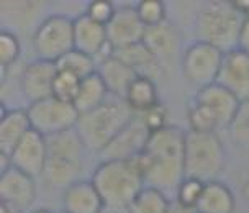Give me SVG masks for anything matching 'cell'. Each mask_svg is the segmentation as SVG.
Returning a JSON list of instances; mask_svg holds the SVG:
<instances>
[{"label":"cell","instance_id":"9","mask_svg":"<svg viewBox=\"0 0 249 213\" xmlns=\"http://www.w3.org/2000/svg\"><path fill=\"white\" fill-rule=\"evenodd\" d=\"M26 110H28L33 130L43 135L44 138L75 130L81 118V113L72 104L57 100L54 97L30 104Z\"/></svg>","mask_w":249,"mask_h":213},{"label":"cell","instance_id":"12","mask_svg":"<svg viewBox=\"0 0 249 213\" xmlns=\"http://www.w3.org/2000/svg\"><path fill=\"white\" fill-rule=\"evenodd\" d=\"M74 50L93 57L97 64L115 54L107 36V26L93 21L86 13L74 18Z\"/></svg>","mask_w":249,"mask_h":213},{"label":"cell","instance_id":"13","mask_svg":"<svg viewBox=\"0 0 249 213\" xmlns=\"http://www.w3.org/2000/svg\"><path fill=\"white\" fill-rule=\"evenodd\" d=\"M146 33V26L140 20L136 5H120L117 7L113 18L107 25V36L115 51L131 44L141 43Z\"/></svg>","mask_w":249,"mask_h":213},{"label":"cell","instance_id":"34","mask_svg":"<svg viewBox=\"0 0 249 213\" xmlns=\"http://www.w3.org/2000/svg\"><path fill=\"white\" fill-rule=\"evenodd\" d=\"M138 115H141V118L144 120L146 126L149 128L151 133L161 130V128L169 125L167 123V110L162 104H158L156 106H153V108H149L148 112L138 113Z\"/></svg>","mask_w":249,"mask_h":213},{"label":"cell","instance_id":"36","mask_svg":"<svg viewBox=\"0 0 249 213\" xmlns=\"http://www.w3.org/2000/svg\"><path fill=\"white\" fill-rule=\"evenodd\" d=\"M167 213H197V210H195V208L182 205V203H179L177 200H172L171 205H169Z\"/></svg>","mask_w":249,"mask_h":213},{"label":"cell","instance_id":"28","mask_svg":"<svg viewBox=\"0 0 249 213\" xmlns=\"http://www.w3.org/2000/svg\"><path fill=\"white\" fill-rule=\"evenodd\" d=\"M228 133L234 144L249 151V100L239 104L238 112L228 126Z\"/></svg>","mask_w":249,"mask_h":213},{"label":"cell","instance_id":"39","mask_svg":"<svg viewBox=\"0 0 249 213\" xmlns=\"http://www.w3.org/2000/svg\"><path fill=\"white\" fill-rule=\"evenodd\" d=\"M31 213H54V212L48 210V208H38V210H33Z\"/></svg>","mask_w":249,"mask_h":213},{"label":"cell","instance_id":"15","mask_svg":"<svg viewBox=\"0 0 249 213\" xmlns=\"http://www.w3.org/2000/svg\"><path fill=\"white\" fill-rule=\"evenodd\" d=\"M36 200V184L35 177L23 171L10 167L0 174V202L7 203L20 212L30 210Z\"/></svg>","mask_w":249,"mask_h":213},{"label":"cell","instance_id":"3","mask_svg":"<svg viewBox=\"0 0 249 213\" xmlns=\"http://www.w3.org/2000/svg\"><path fill=\"white\" fill-rule=\"evenodd\" d=\"M48 140V162L43 172L46 185L54 189H68L82 180L84 153L89 151L77 130H69Z\"/></svg>","mask_w":249,"mask_h":213},{"label":"cell","instance_id":"11","mask_svg":"<svg viewBox=\"0 0 249 213\" xmlns=\"http://www.w3.org/2000/svg\"><path fill=\"white\" fill-rule=\"evenodd\" d=\"M151 138V130L146 126L141 115H135L131 122L105 146L99 154L102 161H130L146 149Z\"/></svg>","mask_w":249,"mask_h":213},{"label":"cell","instance_id":"25","mask_svg":"<svg viewBox=\"0 0 249 213\" xmlns=\"http://www.w3.org/2000/svg\"><path fill=\"white\" fill-rule=\"evenodd\" d=\"M124 102L135 113L148 112L149 108L161 104L156 82L148 77H136V81L131 84L124 95Z\"/></svg>","mask_w":249,"mask_h":213},{"label":"cell","instance_id":"6","mask_svg":"<svg viewBox=\"0 0 249 213\" xmlns=\"http://www.w3.org/2000/svg\"><path fill=\"white\" fill-rule=\"evenodd\" d=\"M244 20L246 17L236 10L233 2H210L200 12L195 36L197 41L212 44L226 54L238 50Z\"/></svg>","mask_w":249,"mask_h":213},{"label":"cell","instance_id":"29","mask_svg":"<svg viewBox=\"0 0 249 213\" xmlns=\"http://www.w3.org/2000/svg\"><path fill=\"white\" fill-rule=\"evenodd\" d=\"M81 81L82 79L75 77L72 74L64 72V71H57L54 86H53V97L74 105L75 97L79 94V87H81Z\"/></svg>","mask_w":249,"mask_h":213},{"label":"cell","instance_id":"8","mask_svg":"<svg viewBox=\"0 0 249 213\" xmlns=\"http://www.w3.org/2000/svg\"><path fill=\"white\" fill-rule=\"evenodd\" d=\"M31 44L38 59L57 63L74 50V18L68 15H48L35 28Z\"/></svg>","mask_w":249,"mask_h":213},{"label":"cell","instance_id":"38","mask_svg":"<svg viewBox=\"0 0 249 213\" xmlns=\"http://www.w3.org/2000/svg\"><path fill=\"white\" fill-rule=\"evenodd\" d=\"M0 213H23V212H20V210H17V208L7 205V203L0 202Z\"/></svg>","mask_w":249,"mask_h":213},{"label":"cell","instance_id":"18","mask_svg":"<svg viewBox=\"0 0 249 213\" xmlns=\"http://www.w3.org/2000/svg\"><path fill=\"white\" fill-rule=\"evenodd\" d=\"M33 130L26 108H7L2 104L0 112V153L12 156L20 141Z\"/></svg>","mask_w":249,"mask_h":213},{"label":"cell","instance_id":"23","mask_svg":"<svg viewBox=\"0 0 249 213\" xmlns=\"http://www.w3.org/2000/svg\"><path fill=\"white\" fill-rule=\"evenodd\" d=\"M234 195L228 185L220 180L207 182L197 203V213H234Z\"/></svg>","mask_w":249,"mask_h":213},{"label":"cell","instance_id":"20","mask_svg":"<svg viewBox=\"0 0 249 213\" xmlns=\"http://www.w3.org/2000/svg\"><path fill=\"white\" fill-rule=\"evenodd\" d=\"M97 74L100 75V79L108 89L110 95L123 100L130 86L136 81V77H140L130 66L118 59L115 54L97 64Z\"/></svg>","mask_w":249,"mask_h":213},{"label":"cell","instance_id":"10","mask_svg":"<svg viewBox=\"0 0 249 213\" xmlns=\"http://www.w3.org/2000/svg\"><path fill=\"white\" fill-rule=\"evenodd\" d=\"M225 53L212 44L194 41L185 48L180 57L184 77L197 89L216 84Z\"/></svg>","mask_w":249,"mask_h":213},{"label":"cell","instance_id":"27","mask_svg":"<svg viewBox=\"0 0 249 213\" xmlns=\"http://www.w3.org/2000/svg\"><path fill=\"white\" fill-rule=\"evenodd\" d=\"M56 66L57 71H64V72L72 74L79 79H86L93 72H97V61L77 50H72L68 54H64L56 63Z\"/></svg>","mask_w":249,"mask_h":213},{"label":"cell","instance_id":"14","mask_svg":"<svg viewBox=\"0 0 249 213\" xmlns=\"http://www.w3.org/2000/svg\"><path fill=\"white\" fill-rule=\"evenodd\" d=\"M57 75L56 63L44 59H35L25 66L20 74L21 94L30 104L53 97V86Z\"/></svg>","mask_w":249,"mask_h":213},{"label":"cell","instance_id":"4","mask_svg":"<svg viewBox=\"0 0 249 213\" xmlns=\"http://www.w3.org/2000/svg\"><path fill=\"white\" fill-rule=\"evenodd\" d=\"M135 115L136 113L123 99L110 95L105 104L92 112L81 115L75 130L89 151L100 154Z\"/></svg>","mask_w":249,"mask_h":213},{"label":"cell","instance_id":"26","mask_svg":"<svg viewBox=\"0 0 249 213\" xmlns=\"http://www.w3.org/2000/svg\"><path fill=\"white\" fill-rule=\"evenodd\" d=\"M171 200L161 189L144 185V189L136 195V198L128 207L131 213H167Z\"/></svg>","mask_w":249,"mask_h":213},{"label":"cell","instance_id":"5","mask_svg":"<svg viewBox=\"0 0 249 213\" xmlns=\"http://www.w3.org/2000/svg\"><path fill=\"white\" fill-rule=\"evenodd\" d=\"M92 184L105 207L128 208L146 182L133 161H100L92 172Z\"/></svg>","mask_w":249,"mask_h":213},{"label":"cell","instance_id":"19","mask_svg":"<svg viewBox=\"0 0 249 213\" xmlns=\"http://www.w3.org/2000/svg\"><path fill=\"white\" fill-rule=\"evenodd\" d=\"M62 213H102L105 203L92 180H79L62 190Z\"/></svg>","mask_w":249,"mask_h":213},{"label":"cell","instance_id":"17","mask_svg":"<svg viewBox=\"0 0 249 213\" xmlns=\"http://www.w3.org/2000/svg\"><path fill=\"white\" fill-rule=\"evenodd\" d=\"M221 87L230 90L239 100H249V54L238 50L223 56L218 81Z\"/></svg>","mask_w":249,"mask_h":213},{"label":"cell","instance_id":"24","mask_svg":"<svg viewBox=\"0 0 249 213\" xmlns=\"http://www.w3.org/2000/svg\"><path fill=\"white\" fill-rule=\"evenodd\" d=\"M108 89H107L104 81L100 79V75L93 72L92 75H89V77L81 81V87H79V94L75 97L74 106L77 108L79 113L84 115L95 110L102 104H105L108 100Z\"/></svg>","mask_w":249,"mask_h":213},{"label":"cell","instance_id":"1","mask_svg":"<svg viewBox=\"0 0 249 213\" xmlns=\"http://www.w3.org/2000/svg\"><path fill=\"white\" fill-rule=\"evenodd\" d=\"M185 133L176 125H167L151 133L143 151L146 185L166 190H176L185 177L184 148Z\"/></svg>","mask_w":249,"mask_h":213},{"label":"cell","instance_id":"33","mask_svg":"<svg viewBox=\"0 0 249 213\" xmlns=\"http://www.w3.org/2000/svg\"><path fill=\"white\" fill-rule=\"evenodd\" d=\"M115 12H117V7H115V3L110 2V0H93V2L87 3L86 15L90 17L97 23L107 26L108 21L113 18Z\"/></svg>","mask_w":249,"mask_h":213},{"label":"cell","instance_id":"22","mask_svg":"<svg viewBox=\"0 0 249 213\" xmlns=\"http://www.w3.org/2000/svg\"><path fill=\"white\" fill-rule=\"evenodd\" d=\"M115 56L130 66L140 77H148L154 82L156 79L161 77L164 71L161 63L156 59V56L151 53V50L143 41L122 48V50H117L115 51Z\"/></svg>","mask_w":249,"mask_h":213},{"label":"cell","instance_id":"30","mask_svg":"<svg viewBox=\"0 0 249 213\" xmlns=\"http://www.w3.org/2000/svg\"><path fill=\"white\" fill-rule=\"evenodd\" d=\"M136 12L146 28L166 23V5L161 0H141L136 3Z\"/></svg>","mask_w":249,"mask_h":213},{"label":"cell","instance_id":"16","mask_svg":"<svg viewBox=\"0 0 249 213\" xmlns=\"http://www.w3.org/2000/svg\"><path fill=\"white\" fill-rule=\"evenodd\" d=\"M13 167L31 177H41L48 162V140L31 130L12 153Z\"/></svg>","mask_w":249,"mask_h":213},{"label":"cell","instance_id":"21","mask_svg":"<svg viewBox=\"0 0 249 213\" xmlns=\"http://www.w3.org/2000/svg\"><path fill=\"white\" fill-rule=\"evenodd\" d=\"M143 43L149 48L156 59L164 68L169 61L176 57L177 48H179V35H177L176 26L166 21L162 25L146 28Z\"/></svg>","mask_w":249,"mask_h":213},{"label":"cell","instance_id":"7","mask_svg":"<svg viewBox=\"0 0 249 213\" xmlns=\"http://www.w3.org/2000/svg\"><path fill=\"white\" fill-rule=\"evenodd\" d=\"M225 146L218 133L187 130L184 148L185 177L202 180L203 184L216 180L225 169Z\"/></svg>","mask_w":249,"mask_h":213},{"label":"cell","instance_id":"40","mask_svg":"<svg viewBox=\"0 0 249 213\" xmlns=\"http://www.w3.org/2000/svg\"><path fill=\"white\" fill-rule=\"evenodd\" d=\"M246 197H248V202H249V185H246Z\"/></svg>","mask_w":249,"mask_h":213},{"label":"cell","instance_id":"2","mask_svg":"<svg viewBox=\"0 0 249 213\" xmlns=\"http://www.w3.org/2000/svg\"><path fill=\"white\" fill-rule=\"evenodd\" d=\"M239 104L241 100L220 84L197 89L187 110L189 130L198 133H218L220 128L228 130Z\"/></svg>","mask_w":249,"mask_h":213},{"label":"cell","instance_id":"37","mask_svg":"<svg viewBox=\"0 0 249 213\" xmlns=\"http://www.w3.org/2000/svg\"><path fill=\"white\" fill-rule=\"evenodd\" d=\"M102 213H131L130 208H117V207H105Z\"/></svg>","mask_w":249,"mask_h":213},{"label":"cell","instance_id":"31","mask_svg":"<svg viewBox=\"0 0 249 213\" xmlns=\"http://www.w3.org/2000/svg\"><path fill=\"white\" fill-rule=\"evenodd\" d=\"M21 53L20 39L10 30H2L0 32V66L2 71H7L18 61Z\"/></svg>","mask_w":249,"mask_h":213},{"label":"cell","instance_id":"35","mask_svg":"<svg viewBox=\"0 0 249 213\" xmlns=\"http://www.w3.org/2000/svg\"><path fill=\"white\" fill-rule=\"evenodd\" d=\"M239 50L248 53L249 54V17L244 20L243 30H241V36H239Z\"/></svg>","mask_w":249,"mask_h":213},{"label":"cell","instance_id":"32","mask_svg":"<svg viewBox=\"0 0 249 213\" xmlns=\"http://www.w3.org/2000/svg\"><path fill=\"white\" fill-rule=\"evenodd\" d=\"M203 187H205V184L202 180L192 179V177H184L176 189V200L185 207L197 208V203L200 200V197H202Z\"/></svg>","mask_w":249,"mask_h":213}]
</instances>
